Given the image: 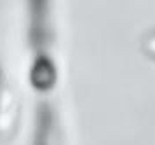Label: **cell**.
Listing matches in <instances>:
<instances>
[{
  "label": "cell",
  "mask_w": 155,
  "mask_h": 145,
  "mask_svg": "<svg viewBox=\"0 0 155 145\" xmlns=\"http://www.w3.org/2000/svg\"><path fill=\"white\" fill-rule=\"evenodd\" d=\"M143 49H145V53H147L148 56H152V58H155V33H150L143 40Z\"/></svg>",
  "instance_id": "cell-1"
}]
</instances>
